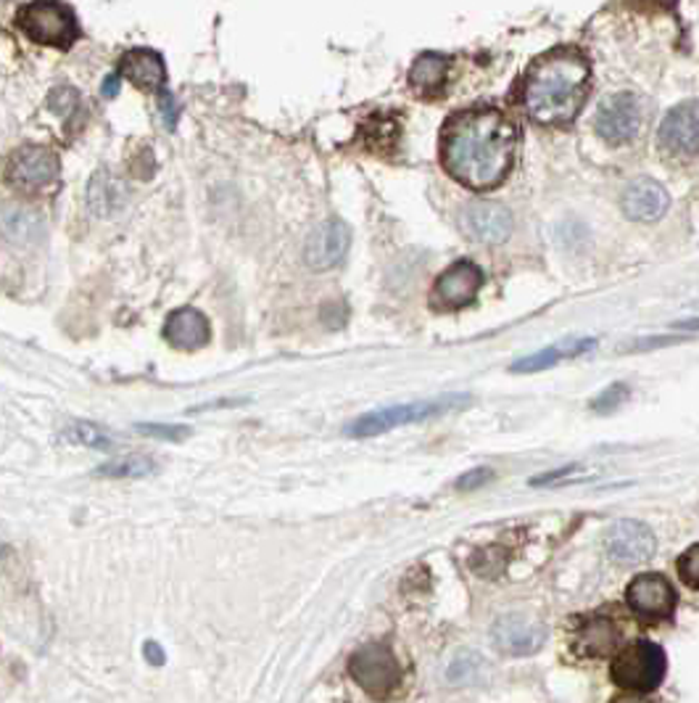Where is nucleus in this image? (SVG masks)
<instances>
[{
    "label": "nucleus",
    "mask_w": 699,
    "mask_h": 703,
    "mask_svg": "<svg viewBox=\"0 0 699 703\" xmlns=\"http://www.w3.org/2000/svg\"><path fill=\"white\" fill-rule=\"evenodd\" d=\"M518 154V127L499 109H467L441 133V162L454 180L473 191L496 188L510 175Z\"/></svg>",
    "instance_id": "f257e3e1"
},
{
    "label": "nucleus",
    "mask_w": 699,
    "mask_h": 703,
    "mask_svg": "<svg viewBox=\"0 0 699 703\" xmlns=\"http://www.w3.org/2000/svg\"><path fill=\"white\" fill-rule=\"evenodd\" d=\"M135 429L142 431L146 437H156V439H169V442H183V439L190 437L188 426H177V423H138Z\"/></svg>",
    "instance_id": "a878e982"
},
{
    "label": "nucleus",
    "mask_w": 699,
    "mask_h": 703,
    "mask_svg": "<svg viewBox=\"0 0 699 703\" xmlns=\"http://www.w3.org/2000/svg\"><path fill=\"white\" fill-rule=\"evenodd\" d=\"M13 25L35 46L61 48V51H69L82 35L75 9L63 0H30L19 6Z\"/></svg>",
    "instance_id": "7ed1b4c3"
},
{
    "label": "nucleus",
    "mask_w": 699,
    "mask_h": 703,
    "mask_svg": "<svg viewBox=\"0 0 699 703\" xmlns=\"http://www.w3.org/2000/svg\"><path fill=\"white\" fill-rule=\"evenodd\" d=\"M604 545H608L610 558L620 560V564H644V560L654 556L658 539H654L647 524L626 518V521L612 524L608 537H604Z\"/></svg>",
    "instance_id": "f8f14e48"
},
{
    "label": "nucleus",
    "mask_w": 699,
    "mask_h": 703,
    "mask_svg": "<svg viewBox=\"0 0 699 703\" xmlns=\"http://www.w3.org/2000/svg\"><path fill=\"white\" fill-rule=\"evenodd\" d=\"M644 125V109L633 94H616L599 106L594 117V130L610 146L631 144Z\"/></svg>",
    "instance_id": "6e6552de"
},
{
    "label": "nucleus",
    "mask_w": 699,
    "mask_h": 703,
    "mask_svg": "<svg viewBox=\"0 0 699 703\" xmlns=\"http://www.w3.org/2000/svg\"><path fill=\"white\" fill-rule=\"evenodd\" d=\"M0 236L13 246H35L42 236V219L24 204H3L0 207Z\"/></svg>",
    "instance_id": "6ab92c4d"
},
{
    "label": "nucleus",
    "mask_w": 699,
    "mask_h": 703,
    "mask_svg": "<svg viewBox=\"0 0 699 703\" xmlns=\"http://www.w3.org/2000/svg\"><path fill=\"white\" fill-rule=\"evenodd\" d=\"M63 437L71 439V442H77V445L96 447V450H109V447H111V439L106 437L104 431L98 429V426L85 423V421H80V423H71L69 429L63 431Z\"/></svg>",
    "instance_id": "393cba45"
},
{
    "label": "nucleus",
    "mask_w": 699,
    "mask_h": 703,
    "mask_svg": "<svg viewBox=\"0 0 699 703\" xmlns=\"http://www.w3.org/2000/svg\"><path fill=\"white\" fill-rule=\"evenodd\" d=\"M164 339L183 352L204 350L211 342V323L201 310L177 307L164 323Z\"/></svg>",
    "instance_id": "dca6fc26"
},
{
    "label": "nucleus",
    "mask_w": 699,
    "mask_h": 703,
    "mask_svg": "<svg viewBox=\"0 0 699 703\" xmlns=\"http://www.w3.org/2000/svg\"><path fill=\"white\" fill-rule=\"evenodd\" d=\"M117 85H119V77L117 75L109 77V80L104 82V96H109V98L117 96Z\"/></svg>",
    "instance_id": "7c9ffc66"
},
{
    "label": "nucleus",
    "mask_w": 699,
    "mask_h": 703,
    "mask_svg": "<svg viewBox=\"0 0 699 703\" xmlns=\"http://www.w3.org/2000/svg\"><path fill=\"white\" fill-rule=\"evenodd\" d=\"M142 656H146V662L151 664V666H164V662H167V656H164L161 645L154 643V641H148L146 645H142Z\"/></svg>",
    "instance_id": "c756f323"
},
{
    "label": "nucleus",
    "mask_w": 699,
    "mask_h": 703,
    "mask_svg": "<svg viewBox=\"0 0 699 703\" xmlns=\"http://www.w3.org/2000/svg\"><path fill=\"white\" fill-rule=\"evenodd\" d=\"M616 643H618L616 624L608 619H597V622L583 624V627L578 629L575 648L578 653H583V656H608V653L616 648Z\"/></svg>",
    "instance_id": "4be33fe9"
},
{
    "label": "nucleus",
    "mask_w": 699,
    "mask_h": 703,
    "mask_svg": "<svg viewBox=\"0 0 699 703\" xmlns=\"http://www.w3.org/2000/svg\"><path fill=\"white\" fill-rule=\"evenodd\" d=\"M670 207L668 191L660 183L649 180V177H639L629 188L623 191V209L631 219L639 223H654L666 215Z\"/></svg>",
    "instance_id": "a211bd4d"
},
{
    "label": "nucleus",
    "mask_w": 699,
    "mask_h": 703,
    "mask_svg": "<svg viewBox=\"0 0 699 703\" xmlns=\"http://www.w3.org/2000/svg\"><path fill=\"white\" fill-rule=\"evenodd\" d=\"M679 574L683 585L699 589V545H691V548L679 558Z\"/></svg>",
    "instance_id": "bb28decb"
},
{
    "label": "nucleus",
    "mask_w": 699,
    "mask_h": 703,
    "mask_svg": "<svg viewBox=\"0 0 699 703\" xmlns=\"http://www.w3.org/2000/svg\"><path fill=\"white\" fill-rule=\"evenodd\" d=\"M462 228L478 244H502L512 233V215L508 207L494 202H481L465 209Z\"/></svg>",
    "instance_id": "2eb2a0df"
},
{
    "label": "nucleus",
    "mask_w": 699,
    "mask_h": 703,
    "mask_svg": "<svg viewBox=\"0 0 699 703\" xmlns=\"http://www.w3.org/2000/svg\"><path fill=\"white\" fill-rule=\"evenodd\" d=\"M591 346H597L594 339H581V342L558 344V346H547V350H541L539 354H528V358L518 360L515 365H512V371H515V373L544 371V368L554 365V362H560V360H565V358H573V354L587 352V350H591Z\"/></svg>",
    "instance_id": "5701e85b"
},
{
    "label": "nucleus",
    "mask_w": 699,
    "mask_h": 703,
    "mask_svg": "<svg viewBox=\"0 0 699 703\" xmlns=\"http://www.w3.org/2000/svg\"><path fill=\"white\" fill-rule=\"evenodd\" d=\"M547 641V627L544 624L528 619V616L512 614L502 616L494 624V643L499 651L510 653V656H528V653H536Z\"/></svg>",
    "instance_id": "4468645a"
},
{
    "label": "nucleus",
    "mask_w": 699,
    "mask_h": 703,
    "mask_svg": "<svg viewBox=\"0 0 699 703\" xmlns=\"http://www.w3.org/2000/svg\"><path fill=\"white\" fill-rule=\"evenodd\" d=\"M491 476H494V473H491L489 468H475V471H470V473L462 476V479L456 481V487H460V489H473L478 485H483V481H489Z\"/></svg>",
    "instance_id": "c85d7f7f"
},
{
    "label": "nucleus",
    "mask_w": 699,
    "mask_h": 703,
    "mask_svg": "<svg viewBox=\"0 0 699 703\" xmlns=\"http://www.w3.org/2000/svg\"><path fill=\"white\" fill-rule=\"evenodd\" d=\"M125 186L109 169H98L88 186V209L96 217H109L125 204Z\"/></svg>",
    "instance_id": "aec40b11"
},
{
    "label": "nucleus",
    "mask_w": 699,
    "mask_h": 703,
    "mask_svg": "<svg viewBox=\"0 0 699 703\" xmlns=\"http://www.w3.org/2000/svg\"><path fill=\"white\" fill-rule=\"evenodd\" d=\"M589 61L573 48L544 53L528 69L523 94L525 115L544 127L573 123L589 96Z\"/></svg>",
    "instance_id": "f03ea898"
},
{
    "label": "nucleus",
    "mask_w": 699,
    "mask_h": 703,
    "mask_svg": "<svg viewBox=\"0 0 699 703\" xmlns=\"http://www.w3.org/2000/svg\"><path fill=\"white\" fill-rule=\"evenodd\" d=\"M666 651L652 641H631L612 658V683L631 693H649L666 677Z\"/></svg>",
    "instance_id": "20e7f679"
},
{
    "label": "nucleus",
    "mask_w": 699,
    "mask_h": 703,
    "mask_svg": "<svg viewBox=\"0 0 699 703\" xmlns=\"http://www.w3.org/2000/svg\"><path fill=\"white\" fill-rule=\"evenodd\" d=\"M156 468L159 466H156L154 458L132 452V456L114 458L111 463L96 468V476H109V479H140V476L156 473Z\"/></svg>",
    "instance_id": "b1692460"
},
{
    "label": "nucleus",
    "mask_w": 699,
    "mask_h": 703,
    "mask_svg": "<svg viewBox=\"0 0 699 703\" xmlns=\"http://www.w3.org/2000/svg\"><path fill=\"white\" fill-rule=\"evenodd\" d=\"M467 402H470V397L452 394V397H441V400H431V402L425 400V402L394 404V408L373 410V413L356 418V421L346 429V435L348 437H377V435H385V431L396 429V426L417 423L441 413H452V410L462 408V404H467Z\"/></svg>",
    "instance_id": "39448f33"
},
{
    "label": "nucleus",
    "mask_w": 699,
    "mask_h": 703,
    "mask_svg": "<svg viewBox=\"0 0 699 703\" xmlns=\"http://www.w3.org/2000/svg\"><path fill=\"white\" fill-rule=\"evenodd\" d=\"M449 75V59L441 53H425L412 64L410 85L420 96H436L446 85Z\"/></svg>",
    "instance_id": "412c9836"
},
{
    "label": "nucleus",
    "mask_w": 699,
    "mask_h": 703,
    "mask_svg": "<svg viewBox=\"0 0 699 703\" xmlns=\"http://www.w3.org/2000/svg\"><path fill=\"white\" fill-rule=\"evenodd\" d=\"M626 601L641 619H668L676 611V589L662 574H639L626 589Z\"/></svg>",
    "instance_id": "9d476101"
},
{
    "label": "nucleus",
    "mask_w": 699,
    "mask_h": 703,
    "mask_svg": "<svg viewBox=\"0 0 699 703\" xmlns=\"http://www.w3.org/2000/svg\"><path fill=\"white\" fill-rule=\"evenodd\" d=\"M80 106V98H77V94L71 88H56L53 96H51V109L56 111V115L61 117H69L71 111Z\"/></svg>",
    "instance_id": "cd10ccee"
},
{
    "label": "nucleus",
    "mask_w": 699,
    "mask_h": 703,
    "mask_svg": "<svg viewBox=\"0 0 699 703\" xmlns=\"http://www.w3.org/2000/svg\"><path fill=\"white\" fill-rule=\"evenodd\" d=\"M119 75L127 82H132L138 90L146 94H161L167 88V67H164L161 53L151 48H130L119 59Z\"/></svg>",
    "instance_id": "f3484780"
},
{
    "label": "nucleus",
    "mask_w": 699,
    "mask_h": 703,
    "mask_svg": "<svg viewBox=\"0 0 699 703\" xmlns=\"http://www.w3.org/2000/svg\"><path fill=\"white\" fill-rule=\"evenodd\" d=\"M352 244V231L344 219H327L319 228L312 231V236L304 244V262L309 270H333L341 265Z\"/></svg>",
    "instance_id": "9b49d317"
},
{
    "label": "nucleus",
    "mask_w": 699,
    "mask_h": 703,
    "mask_svg": "<svg viewBox=\"0 0 699 703\" xmlns=\"http://www.w3.org/2000/svg\"><path fill=\"white\" fill-rule=\"evenodd\" d=\"M481 283H483V275L475 262L462 260L449 267L446 273H441V279L436 281V291H433V300H436L439 307H449V310L467 307V304L475 300Z\"/></svg>",
    "instance_id": "ddd939ff"
},
{
    "label": "nucleus",
    "mask_w": 699,
    "mask_h": 703,
    "mask_svg": "<svg viewBox=\"0 0 699 703\" xmlns=\"http://www.w3.org/2000/svg\"><path fill=\"white\" fill-rule=\"evenodd\" d=\"M61 177V162L46 146H21L6 165V183L19 194L35 196L53 188Z\"/></svg>",
    "instance_id": "423d86ee"
},
{
    "label": "nucleus",
    "mask_w": 699,
    "mask_h": 703,
    "mask_svg": "<svg viewBox=\"0 0 699 703\" xmlns=\"http://www.w3.org/2000/svg\"><path fill=\"white\" fill-rule=\"evenodd\" d=\"M658 144L662 152L679 159L699 156V101H687L668 111L660 125Z\"/></svg>",
    "instance_id": "1a4fd4ad"
},
{
    "label": "nucleus",
    "mask_w": 699,
    "mask_h": 703,
    "mask_svg": "<svg viewBox=\"0 0 699 703\" xmlns=\"http://www.w3.org/2000/svg\"><path fill=\"white\" fill-rule=\"evenodd\" d=\"M348 674L362 691L383 699V695L394 693L398 683H402V666H398L396 656L391 653L388 645L373 643L365 645L348 658Z\"/></svg>",
    "instance_id": "0eeeda50"
}]
</instances>
